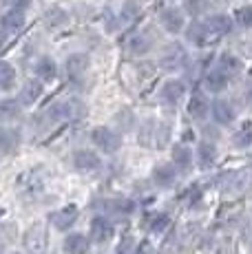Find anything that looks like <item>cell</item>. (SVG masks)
Instances as JSON below:
<instances>
[{
  "instance_id": "obj_1",
  "label": "cell",
  "mask_w": 252,
  "mask_h": 254,
  "mask_svg": "<svg viewBox=\"0 0 252 254\" xmlns=\"http://www.w3.org/2000/svg\"><path fill=\"white\" fill-rule=\"evenodd\" d=\"M84 115H86V106L77 97L60 100L56 104H51V109H49V117L56 122H73V120H82Z\"/></svg>"
},
{
  "instance_id": "obj_2",
  "label": "cell",
  "mask_w": 252,
  "mask_h": 254,
  "mask_svg": "<svg viewBox=\"0 0 252 254\" xmlns=\"http://www.w3.org/2000/svg\"><path fill=\"white\" fill-rule=\"evenodd\" d=\"M91 139L98 146V150H102V153H106V155H113L122 148V135H120L118 130L109 128V126H98V128H93Z\"/></svg>"
},
{
  "instance_id": "obj_3",
  "label": "cell",
  "mask_w": 252,
  "mask_h": 254,
  "mask_svg": "<svg viewBox=\"0 0 252 254\" xmlns=\"http://www.w3.org/2000/svg\"><path fill=\"white\" fill-rule=\"evenodd\" d=\"M186 62H188L186 49L175 42V45H171L166 51L162 53V60H159V64H162L164 69H168V71H177V69H184V66H186Z\"/></svg>"
},
{
  "instance_id": "obj_4",
  "label": "cell",
  "mask_w": 252,
  "mask_h": 254,
  "mask_svg": "<svg viewBox=\"0 0 252 254\" xmlns=\"http://www.w3.org/2000/svg\"><path fill=\"white\" fill-rule=\"evenodd\" d=\"M159 22H162V27L166 29L168 33H182L184 27H186V18H184V13L179 11L177 7H166L162 9V13H159Z\"/></svg>"
},
{
  "instance_id": "obj_5",
  "label": "cell",
  "mask_w": 252,
  "mask_h": 254,
  "mask_svg": "<svg viewBox=\"0 0 252 254\" xmlns=\"http://www.w3.org/2000/svg\"><path fill=\"white\" fill-rule=\"evenodd\" d=\"M64 69L69 73L71 80H73L75 84H80V82L86 77V73H89V58H86L84 53H73V56L66 58Z\"/></svg>"
},
{
  "instance_id": "obj_6",
  "label": "cell",
  "mask_w": 252,
  "mask_h": 254,
  "mask_svg": "<svg viewBox=\"0 0 252 254\" xmlns=\"http://www.w3.org/2000/svg\"><path fill=\"white\" fill-rule=\"evenodd\" d=\"M77 217H80L77 206H64V208H60V210H56V212L49 214V223H53L56 230H69V228L77 221Z\"/></svg>"
},
{
  "instance_id": "obj_7",
  "label": "cell",
  "mask_w": 252,
  "mask_h": 254,
  "mask_svg": "<svg viewBox=\"0 0 252 254\" xmlns=\"http://www.w3.org/2000/svg\"><path fill=\"white\" fill-rule=\"evenodd\" d=\"M25 27V9L18 7H9L7 11L0 16V29L4 33H18Z\"/></svg>"
},
{
  "instance_id": "obj_8",
  "label": "cell",
  "mask_w": 252,
  "mask_h": 254,
  "mask_svg": "<svg viewBox=\"0 0 252 254\" xmlns=\"http://www.w3.org/2000/svg\"><path fill=\"white\" fill-rule=\"evenodd\" d=\"M177 173L179 170L173 164H157L151 173V179L157 188H171L177 182Z\"/></svg>"
},
{
  "instance_id": "obj_9",
  "label": "cell",
  "mask_w": 252,
  "mask_h": 254,
  "mask_svg": "<svg viewBox=\"0 0 252 254\" xmlns=\"http://www.w3.org/2000/svg\"><path fill=\"white\" fill-rule=\"evenodd\" d=\"M115 234V226L111 219L106 217H93V221H91V239H93L95 243H106L111 241Z\"/></svg>"
},
{
  "instance_id": "obj_10",
  "label": "cell",
  "mask_w": 252,
  "mask_h": 254,
  "mask_svg": "<svg viewBox=\"0 0 252 254\" xmlns=\"http://www.w3.org/2000/svg\"><path fill=\"white\" fill-rule=\"evenodd\" d=\"M210 115H212V120H215V124H219V126L232 124V122H235V117H237L235 106H232L228 100H215V102H212Z\"/></svg>"
},
{
  "instance_id": "obj_11",
  "label": "cell",
  "mask_w": 252,
  "mask_h": 254,
  "mask_svg": "<svg viewBox=\"0 0 252 254\" xmlns=\"http://www.w3.org/2000/svg\"><path fill=\"white\" fill-rule=\"evenodd\" d=\"M206 29L210 31L212 38H219V36H226V33L232 31V27H235V22H232L230 16H226V13H215V16H208L206 20Z\"/></svg>"
},
{
  "instance_id": "obj_12",
  "label": "cell",
  "mask_w": 252,
  "mask_h": 254,
  "mask_svg": "<svg viewBox=\"0 0 252 254\" xmlns=\"http://www.w3.org/2000/svg\"><path fill=\"white\" fill-rule=\"evenodd\" d=\"M73 166L77 170H82V173H93V170H98L102 166V159L93 150L82 148V150H75L73 153Z\"/></svg>"
},
{
  "instance_id": "obj_13",
  "label": "cell",
  "mask_w": 252,
  "mask_h": 254,
  "mask_svg": "<svg viewBox=\"0 0 252 254\" xmlns=\"http://www.w3.org/2000/svg\"><path fill=\"white\" fill-rule=\"evenodd\" d=\"M42 93H45V84H42L38 77H31V80H27L25 84H22V91H20V97H18V100H20L22 106H31L40 100Z\"/></svg>"
},
{
  "instance_id": "obj_14",
  "label": "cell",
  "mask_w": 252,
  "mask_h": 254,
  "mask_svg": "<svg viewBox=\"0 0 252 254\" xmlns=\"http://www.w3.org/2000/svg\"><path fill=\"white\" fill-rule=\"evenodd\" d=\"M33 73H36V77L40 82H51V80H56V75H58V64H56V60L49 56H42V58H38L36 60V64H33Z\"/></svg>"
},
{
  "instance_id": "obj_15",
  "label": "cell",
  "mask_w": 252,
  "mask_h": 254,
  "mask_svg": "<svg viewBox=\"0 0 252 254\" xmlns=\"http://www.w3.org/2000/svg\"><path fill=\"white\" fill-rule=\"evenodd\" d=\"M192 164H195V153H192L186 144L173 146V166H175L177 170L188 173V170L192 168Z\"/></svg>"
},
{
  "instance_id": "obj_16",
  "label": "cell",
  "mask_w": 252,
  "mask_h": 254,
  "mask_svg": "<svg viewBox=\"0 0 252 254\" xmlns=\"http://www.w3.org/2000/svg\"><path fill=\"white\" fill-rule=\"evenodd\" d=\"M186 95V84L182 80H168L162 86V100L166 104H179Z\"/></svg>"
},
{
  "instance_id": "obj_17",
  "label": "cell",
  "mask_w": 252,
  "mask_h": 254,
  "mask_svg": "<svg viewBox=\"0 0 252 254\" xmlns=\"http://www.w3.org/2000/svg\"><path fill=\"white\" fill-rule=\"evenodd\" d=\"M186 40L195 47H206L208 42L212 40V36L203 22H192V24H188V29H186Z\"/></svg>"
},
{
  "instance_id": "obj_18",
  "label": "cell",
  "mask_w": 252,
  "mask_h": 254,
  "mask_svg": "<svg viewBox=\"0 0 252 254\" xmlns=\"http://www.w3.org/2000/svg\"><path fill=\"white\" fill-rule=\"evenodd\" d=\"M62 246H64L66 254H86L89 252V248H91V241L84 237V234L71 232V234H66V239H64Z\"/></svg>"
},
{
  "instance_id": "obj_19",
  "label": "cell",
  "mask_w": 252,
  "mask_h": 254,
  "mask_svg": "<svg viewBox=\"0 0 252 254\" xmlns=\"http://www.w3.org/2000/svg\"><path fill=\"white\" fill-rule=\"evenodd\" d=\"M188 113H190L192 120H199L203 122L210 113V104H208V97L203 95V93H195V95L190 97V102H188Z\"/></svg>"
},
{
  "instance_id": "obj_20",
  "label": "cell",
  "mask_w": 252,
  "mask_h": 254,
  "mask_svg": "<svg viewBox=\"0 0 252 254\" xmlns=\"http://www.w3.org/2000/svg\"><path fill=\"white\" fill-rule=\"evenodd\" d=\"M197 162H199L201 168H210V166H215V162H217V146L212 144V141L203 139L199 144V148H197Z\"/></svg>"
},
{
  "instance_id": "obj_21",
  "label": "cell",
  "mask_w": 252,
  "mask_h": 254,
  "mask_svg": "<svg viewBox=\"0 0 252 254\" xmlns=\"http://www.w3.org/2000/svg\"><path fill=\"white\" fill-rule=\"evenodd\" d=\"M45 239H47L45 226H42V223H36V226H33L31 230L27 232V237H25V246L29 248V250H33V252H40L42 248H45Z\"/></svg>"
},
{
  "instance_id": "obj_22",
  "label": "cell",
  "mask_w": 252,
  "mask_h": 254,
  "mask_svg": "<svg viewBox=\"0 0 252 254\" xmlns=\"http://www.w3.org/2000/svg\"><path fill=\"white\" fill-rule=\"evenodd\" d=\"M228 80H230V77H228L224 71L215 69L206 75V89L210 93H221V91L228 89Z\"/></svg>"
},
{
  "instance_id": "obj_23",
  "label": "cell",
  "mask_w": 252,
  "mask_h": 254,
  "mask_svg": "<svg viewBox=\"0 0 252 254\" xmlns=\"http://www.w3.org/2000/svg\"><path fill=\"white\" fill-rule=\"evenodd\" d=\"M153 47V40L146 36V33H135L133 38L128 40V51L133 56H146Z\"/></svg>"
},
{
  "instance_id": "obj_24",
  "label": "cell",
  "mask_w": 252,
  "mask_h": 254,
  "mask_svg": "<svg viewBox=\"0 0 252 254\" xmlns=\"http://www.w3.org/2000/svg\"><path fill=\"white\" fill-rule=\"evenodd\" d=\"M16 77L18 73L11 62H0V91H11L16 86Z\"/></svg>"
},
{
  "instance_id": "obj_25",
  "label": "cell",
  "mask_w": 252,
  "mask_h": 254,
  "mask_svg": "<svg viewBox=\"0 0 252 254\" xmlns=\"http://www.w3.org/2000/svg\"><path fill=\"white\" fill-rule=\"evenodd\" d=\"M20 144V135L13 128H0V153H13Z\"/></svg>"
},
{
  "instance_id": "obj_26",
  "label": "cell",
  "mask_w": 252,
  "mask_h": 254,
  "mask_svg": "<svg viewBox=\"0 0 252 254\" xmlns=\"http://www.w3.org/2000/svg\"><path fill=\"white\" fill-rule=\"evenodd\" d=\"M146 226L153 234H162L164 230H168V226H171V217H168L166 212H153V214H148Z\"/></svg>"
},
{
  "instance_id": "obj_27",
  "label": "cell",
  "mask_w": 252,
  "mask_h": 254,
  "mask_svg": "<svg viewBox=\"0 0 252 254\" xmlns=\"http://www.w3.org/2000/svg\"><path fill=\"white\" fill-rule=\"evenodd\" d=\"M219 71H224L228 77L237 75V73H241V60L237 56H232V53H224V56L219 58V66H217Z\"/></svg>"
},
{
  "instance_id": "obj_28",
  "label": "cell",
  "mask_w": 252,
  "mask_h": 254,
  "mask_svg": "<svg viewBox=\"0 0 252 254\" xmlns=\"http://www.w3.org/2000/svg\"><path fill=\"white\" fill-rule=\"evenodd\" d=\"M109 210L115 214V217H128V214L135 212V201H130V199H111L109 201Z\"/></svg>"
},
{
  "instance_id": "obj_29",
  "label": "cell",
  "mask_w": 252,
  "mask_h": 254,
  "mask_svg": "<svg viewBox=\"0 0 252 254\" xmlns=\"http://www.w3.org/2000/svg\"><path fill=\"white\" fill-rule=\"evenodd\" d=\"M22 111L20 100H0V120H16Z\"/></svg>"
},
{
  "instance_id": "obj_30",
  "label": "cell",
  "mask_w": 252,
  "mask_h": 254,
  "mask_svg": "<svg viewBox=\"0 0 252 254\" xmlns=\"http://www.w3.org/2000/svg\"><path fill=\"white\" fill-rule=\"evenodd\" d=\"M232 144L239 146V148L252 146V122H244V124L239 126V130H237L235 137H232Z\"/></svg>"
},
{
  "instance_id": "obj_31",
  "label": "cell",
  "mask_w": 252,
  "mask_h": 254,
  "mask_svg": "<svg viewBox=\"0 0 252 254\" xmlns=\"http://www.w3.org/2000/svg\"><path fill=\"white\" fill-rule=\"evenodd\" d=\"M66 20H69V16H66V11L64 9H60V7H53V9H49V11L45 13V22L49 24V27H53V29L64 27Z\"/></svg>"
},
{
  "instance_id": "obj_32",
  "label": "cell",
  "mask_w": 252,
  "mask_h": 254,
  "mask_svg": "<svg viewBox=\"0 0 252 254\" xmlns=\"http://www.w3.org/2000/svg\"><path fill=\"white\" fill-rule=\"evenodd\" d=\"M235 22L244 29H250L252 27V7L246 4V7H239L235 11Z\"/></svg>"
},
{
  "instance_id": "obj_33",
  "label": "cell",
  "mask_w": 252,
  "mask_h": 254,
  "mask_svg": "<svg viewBox=\"0 0 252 254\" xmlns=\"http://www.w3.org/2000/svg\"><path fill=\"white\" fill-rule=\"evenodd\" d=\"M139 16V4L137 0H126L124 7H122V18L124 20H133V18Z\"/></svg>"
},
{
  "instance_id": "obj_34",
  "label": "cell",
  "mask_w": 252,
  "mask_h": 254,
  "mask_svg": "<svg viewBox=\"0 0 252 254\" xmlns=\"http://www.w3.org/2000/svg\"><path fill=\"white\" fill-rule=\"evenodd\" d=\"M115 254H135V239L124 237L115 248Z\"/></svg>"
},
{
  "instance_id": "obj_35",
  "label": "cell",
  "mask_w": 252,
  "mask_h": 254,
  "mask_svg": "<svg viewBox=\"0 0 252 254\" xmlns=\"http://www.w3.org/2000/svg\"><path fill=\"white\" fill-rule=\"evenodd\" d=\"M137 254H155V250H153L151 243H142V246H139V250H137Z\"/></svg>"
},
{
  "instance_id": "obj_36",
  "label": "cell",
  "mask_w": 252,
  "mask_h": 254,
  "mask_svg": "<svg viewBox=\"0 0 252 254\" xmlns=\"http://www.w3.org/2000/svg\"><path fill=\"white\" fill-rule=\"evenodd\" d=\"M4 42H7V33H4L2 29H0V49L4 47Z\"/></svg>"
}]
</instances>
